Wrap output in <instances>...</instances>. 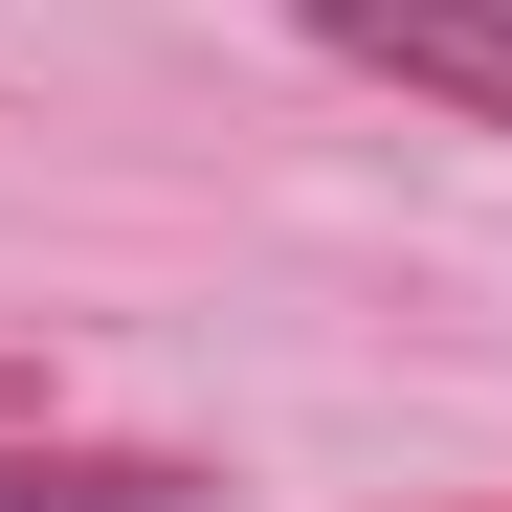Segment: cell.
<instances>
[{"label":"cell","mask_w":512,"mask_h":512,"mask_svg":"<svg viewBox=\"0 0 512 512\" xmlns=\"http://www.w3.org/2000/svg\"><path fill=\"white\" fill-rule=\"evenodd\" d=\"M0 512H201V468L179 446H23L0 423Z\"/></svg>","instance_id":"2"},{"label":"cell","mask_w":512,"mask_h":512,"mask_svg":"<svg viewBox=\"0 0 512 512\" xmlns=\"http://www.w3.org/2000/svg\"><path fill=\"white\" fill-rule=\"evenodd\" d=\"M312 45L334 67H401V90L468 112V134H512V0H312Z\"/></svg>","instance_id":"1"},{"label":"cell","mask_w":512,"mask_h":512,"mask_svg":"<svg viewBox=\"0 0 512 512\" xmlns=\"http://www.w3.org/2000/svg\"><path fill=\"white\" fill-rule=\"evenodd\" d=\"M0 423H23V379H0Z\"/></svg>","instance_id":"3"}]
</instances>
